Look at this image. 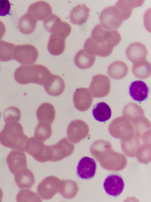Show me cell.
<instances>
[{
    "label": "cell",
    "instance_id": "obj_1",
    "mask_svg": "<svg viewBox=\"0 0 151 202\" xmlns=\"http://www.w3.org/2000/svg\"><path fill=\"white\" fill-rule=\"evenodd\" d=\"M90 37L98 46L111 49L118 44L122 38L117 30L106 28L100 23L94 27Z\"/></svg>",
    "mask_w": 151,
    "mask_h": 202
},
{
    "label": "cell",
    "instance_id": "obj_2",
    "mask_svg": "<svg viewBox=\"0 0 151 202\" xmlns=\"http://www.w3.org/2000/svg\"><path fill=\"white\" fill-rule=\"evenodd\" d=\"M25 149L27 152L39 161L45 162L52 159V154L50 146L45 145L35 137L28 139Z\"/></svg>",
    "mask_w": 151,
    "mask_h": 202
},
{
    "label": "cell",
    "instance_id": "obj_3",
    "mask_svg": "<svg viewBox=\"0 0 151 202\" xmlns=\"http://www.w3.org/2000/svg\"><path fill=\"white\" fill-rule=\"evenodd\" d=\"M61 181L56 177L49 176L46 178L38 186V194L43 199L51 198L59 192Z\"/></svg>",
    "mask_w": 151,
    "mask_h": 202
},
{
    "label": "cell",
    "instance_id": "obj_4",
    "mask_svg": "<svg viewBox=\"0 0 151 202\" xmlns=\"http://www.w3.org/2000/svg\"><path fill=\"white\" fill-rule=\"evenodd\" d=\"M52 157L51 161H60L70 155L74 149V145L66 138H64L56 144L50 145Z\"/></svg>",
    "mask_w": 151,
    "mask_h": 202
},
{
    "label": "cell",
    "instance_id": "obj_5",
    "mask_svg": "<svg viewBox=\"0 0 151 202\" xmlns=\"http://www.w3.org/2000/svg\"><path fill=\"white\" fill-rule=\"evenodd\" d=\"M87 129L86 124L82 121L76 119L71 121L67 131L68 140L74 143L78 142L85 137Z\"/></svg>",
    "mask_w": 151,
    "mask_h": 202
},
{
    "label": "cell",
    "instance_id": "obj_6",
    "mask_svg": "<svg viewBox=\"0 0 151 202\" xmlns=\"http://www.w3.org/2000/svg\"><path fill=\"white\" fill-rule=\"evenodd\" d=\"M68 36L60 31L52 33L50 36L47 44L49 52L54 55L61 54L65 49V39Z\"/></svg>",
    "mask_w": 151,
    "mask_h": 202
},
{
    "label": "cell",
    "instance_id": "obj_7",
    "mask_svg": "<svg viewBox=\"0 0 151 202\" xmlns=\"http://www.w3.org/2000/svg\"><path fill=\"white\" fill-rule=\"evenodd\" d=\"M96 167V162L93 158L87 156L84 157L78 162L76 173L81 179H90L94 176Z\"/></svg>",
    "mask_w": 151,
    "mask_h": 202
},
{
    "label": "cell",
    "instance_id": "obj_8",
    "mask_svg": "<svg viewBox=\"0 0 151 202\" xmlns=\"http://www.w3.org/2000/svg\"><path fill=\"white\" fill-rule=\"evenodd\" d=\"M124 186L122 178L117 175H110L105 179L104 187L109 195L116 197L119 195L123 191Z\"/></svg>",
    "mask_w": 151,
    "mask_h": 202
},
{
    "label": "cell",
    "instance_id": "obj_9",
    "mask_svg": "<svg viewBox=\"0 0 151 202\" xmlns=\"http://www.w3.org/2000/svg\"><path fill=\"white\" fill-rule=\"evenodd\" d=\"M6 162L10 171L14 174L19 170L27 168L25 155L20 151L11 152L7 157Z\"/></svg>",
    "mask_w": 151,
    "mask_h": 202
},
{
    "label": "cell",
    "instance_id": "obj_10",
    "mask_svg": "<svg viewBox=\"0 0 151 202\" xmlns=\"http://www.w3.org/2000/svg\"><path fill=\"white\" fill-rule=\"evenodd\" d=\"M37 21L45 20L52 14V8L48 3L42 1L32 4L27 12Z\"/></svg>",
    "mask_w": 151,
    "mask_h": 202
},
{
    "label": "cell",
    "instance_id": "obj_11",
    "mask_svg": "<svg viewBox=\"0 0 151 202\" xmlns=\"http://www.w3.org/2000/svg\"><path fill=\"white\" fill-rule=\"evenodd\" d=\"M47 92L50 95L57 96L63 92L65 85L63 79L56 75L51 74L44 85Z\"/></svg>",
    "mask_w": 151,
    "mask_h": 202
},
{
    "label": "cell",
    "instance_id": "obj_12",
    "mask_svg": "<svg viewBox=\"0 0 151 202\" xmlns=\"http://www.w3.org/2000/svg\"><path fill=\"white\" fill-rule=\"evenodd\" d=\"M149 89L147 84L141 80L134 81L130 84L129 93L131 97L134 100L141 102L148 97Z\"/></svg>",
    "mask_w": 151,
    "mask_h": 202
},
{
    "label": "cell",
    "instance_id": "obj_13",
    "mask_svg": "<svg viewBox=\"0 0 151 202\" xmlns=\"http://www.w3.org/2000/svg\"><path fill=\"white\" fill-rule=\"evenodd\" d=\"M36 115L39 122L51 124L55 117V111L54 106L49 103H43L38 108Z\"/></svg>",
    "mask_w": 151,
    "mask_h": 202
},
{
    "label": "cell",
    "instance_id": "obj_14",
    "mask_svg": "<svg viewBox=\"0 0 151 202\" xmlns=\"http://www.w3.org/2000/svg\"><path fill=\"white\" fill-rule=\"evenodd\" d=\"M90 9L85 4H78L74 7L70 12V21L81 25L86 22L89 15Z\"/></svg>",
    "mask_w": 151,
    "mask_h": 202
},
{
    "label": "cell",
    "instance_id": "obj_15",
    "mask_svg": "<svg viewBox=\"0 0 151 202\" xmlns=\"http://www.w3.org/2000/svg\"><path fill=\"white\" fill-rule=\"evenodd\" d=\"M14 176L15 182L20 188H30L35 183L34 175L27 168L19 170Z\"/></svg>",
    "mask_w": 151,
    "mask_h": 202
},
{
    "label": "cell",
    "instance_id": "obj_16",
    "mask_svg": "<svg viewBox=\"0 0 151 202\" xmlns=\"http://www.w3.org/2000/svg\"><path fill=\"white\" fill-rule=\"evenodd\" d=\"M89 96L88 89L84 88L77 89L73 96V102L75 108L80 111H84L89 106Z\"/></svg>",
    "mask_w": 151,
    "mask_h": 202
},
{
    "label": "cell",
    "instance_id": "obj_17",
    "mask_svg": "<svg viewBox=\"0 0 151 202\" xmlns=\"http://www.w3.org/2000/svg\"><path fill=\"white\" fill-rule=\"evenodd\" d=\"M126 53L128 58L133 62L145 58L147 52L146 47L143 44L135 42L129 45Z\"/></svg>",
    "mask_w": 151,
    "mask_h": 202
},
{
    "label": "cell",
    "instance_id": "obj_18",
    "mask_svg": "<svg viewBox=\"0 0 151 202\" xmlns=\"http://www.w3.org/2000/svg\"><path fill=\"white\" fill-rule=\"evenodd\" d=\"M37 21L30 14L27 12L19 20V29L23 34H30L35 29Z\"/></svg>",
    "mask_w": 151,
    "mask_h": 202
},
{
    "label": "cell",
    "instance_id": "obj_19",
    "mask_svg": "<svg viewBox=\"0 0 151 202\" xmlns=\"http://www.w3.org/2000/svg\"><path fill=\"white\" fill-rule=\"evenodd\" d=\"M111 110L109 106L104 102H98L93 107L92 114L95 119L104 122L109 120L111 116Z\"/></svg>",
    "mask_w": 151,
    "mask_h": 202
},
{
    "label": "cell",
    "instance_id": "obj_20",
    "mask_svg": "<svg viewBox=\"0 0 151 202\" xmlns=\"http://www.w3.org/2000/svg\"><path fill=\"white\" fill-rule=\"evenodd\" d=\"M18 48L22 51L23 58L22 61L25 64L35 63L37 59L38 52L37 48L30 44H25L18 46Z\"/></svg>",
    "mask_w": 151,
    "mask_h": 202
},
{
    "label": "cell",
    "instance_id": "obj_21",
    "mask_svg": "<svg viewBox=\"0 0 151 202\" xmlns=\"http://www.w3.org/2000/svg\"><path fill=\"white\" fill-rule=\"evenodd\" d=\"M94 56L86 53L83 49L78 52L76 54L74 62L76 66L81 69H85L91 67L93 64Z\"/></svg>",
    "mask_w": 151,
    "mask_h": 202
},
{
    "label": "cell",
    "instance_id": "obj_22",
    "mask_svg": "<svg viewBox=\"0 0 151 202\" xmlns=\"http://www.w3.org/2000/svg\"><path fill=\"white\" fill-rule=\"evenodd\" d=\"M78 190L76 182L71 180H63L59 192L64 198L70 199L76 195Z\"/></svg>",
    "mask_w": 151,
    "mask_h": 202
},
{
    "label": "cell",
    "instance_id": "obj_23",
    "mask_svg": "<svg viewBox=\"0 0 151 202\" xmlns=\"http://www.w3.org/2000/svg\"><path fill=\"white\" fill-rule=\"evenodd\" d=\"M52 134L51 125L44 122H39L35 128L34 136L37 140L43 142L49 139Z\"/></svg>",
    "mask_w": 151,
    "mask_h": 202
},
{
    "label": "cell",
    "instance_id": "obj_24",
    "mask_svg": "<svg viewBox=\"0 0 151 202\" xmlns=\"http://www.w3.org/2000/svg\"><path fill=\"white\" fill-rule=\"evenodd\" d=\"M63 22L58 15L52 14L44 20L43 25L46 30L52 33L60 29Z\"/></svg>",
    "mask_w": 151,
    "mask_h": 202
},
{
    "label": "cell",
    "instance_id": "obj_25",
    "mask_svg": "<svg viewBox=\"0 0 151 202\" xmlns=\"http://www.w3.org/2000/svg\"><path fill=\"white\" fill-rule=\"evenodd\" d=\"M37 195L30 190L24 188L19 191L17 195V202L36 201H38Z\"/></svg>",
    "mask_w": 151,
    "mask_h": 202
},
{
    "label": "cell",
    "instance_id": "obj_26",
    "mask_svg": "<svg viewBox=\"0 0 151 202\" xmlns=\"http://www.w3.org/2000/svg\"><path fill=\"white\" fill-rule=\"evenodd\" d=\"M11 4L9 0H0V16H4L9 12Z\"/></svg>",
    "mask_w": 151,
    "mask_h": 202
},
{
    "label": "cell",
    "instance_id": "obj_27",
    "mask_svg": "<svg viewBox=\"0 0 151 202\" xmlns=\"http://www.w3.org/2000/svg\"><path fill=\"white\" fill-rule=\"evenodd\" d=\"M6 32V28L3 23L0 21V40L4 36Z\"/></svg>",
    "mask_w": 151,
    "mask_h": 202
},
{
    "label": "cell",
    "instance_id": "obj_28",
    "mask_svg": "<svg viewBox=\"0 0 151 202\" xmlns=\"http://www.w3.org/2000/svg\"><path fill=\"white\" fill-rule=\"evenodd\" d=\"M3 196V193L0 187V202H1Z\"/></svg>",
    "mask_w": 151,
    "mask_h": 202
},
{
    "label": "cell",
    "instance_id": "obj_29",
    "mask_svg": "<svg viewBox=\"0 0 151 202\" xmlns=\"http://www.w3.org/2000/svg\"><path fill=\"white\" fill-rule=\"evenodd\" d=\"M0 116H1V113H0Z\"/></svg>",
    "mask_w": 151,
    "mask_h": 202
}]
</instances>
